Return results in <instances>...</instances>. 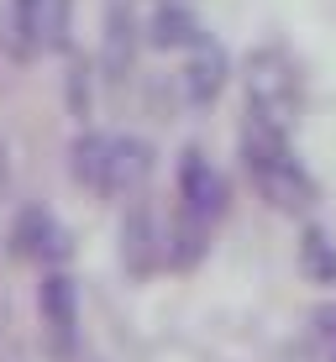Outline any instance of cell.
<instances>
[{
    "label": "cell",
    "mask_w": 336,
    "mask_h": 362,
    "mask_svg": "<svg viewBox=\"0 0 336 362\" xmlns=\"http://www.w3.org/2000/svg\"><path fill=\"white\" fill-rule=\"evenodd\" d=\"M242 168H247V179H253V189L263 194L273 210H284V216L315 205V179H310L305 163L294 158L289 132L247 121L242 127Z\"/></svg>",
    "instance_id": "1"
},
{
    "label": "cell",
    "mask_w": 336,
    "mask_h": 362,
    "mask_svg": "<svg viewBox=\"0 0 336 362\" xmlns=\"http://www.w3.org/2000/svg\"><path fill=\"white\" fill-rule=\"evenodd\" d=\"M69 168L90 194L121 199L137 194L153 173V147L137 136H110V132H79L69 147Z\"/></svg>",
    "instance_id": "2"
},
{
    "label": "cell",
    "mask_w": 336,
    "mask_h": 362,
    "mask_svg": "<svg viewBox=\"0 0 336 362\" xmlns=\"http://www.w3.org/2000/svg\"><path fill=\"white\" fill-rule=\"evenodd\" d=\"M300 116V69L284 47H257L247 58V121L289 132Z\"/></svg>",
    "instance_id": "3"
},
{
    "label": "cell",
    "mask_w": 336,
    "mask_h": 362,
    "mask_svg": "<svg viewBox=\"0 0 336 362\" xmlns=\"http://www.w3.org/2000/svg\"><path fill=\"white\" fill-rule=\"evenodd\" d=\"M226 173H221L216 163H210L205 153H184V163H179V216H190V221H200V226H216L221 216H226Z\"/></svg>",
    "instance_id": "4"
},
{
    "label": "cell",
    "mask_w": 336,
    "mask_h": 362,
    "mask_svg": "<svg viewBox=\"0 0 336 362\" xmlns=\"http://www.w3.org/2000/svg\"><path fill=\"white\" fill-rule=\"evenodd\" d=\"M11 247L37 268H64L69 252H74V236H69V226L53 216V210L27 205L16 221H11Z\"/></svg>",
    "instance_id": "5"
},
{
    "label": "cell",
    "mask_w": 336,
    "mask_h": 362,
    "mask_svg": "<svg viewBox=\"0 0 336 362\" xmlns=\"http://www.w3.org/2000/svg\"><path fill=\"white\" fill-rule=\"evenodd\" d=\"M69 6L74 0H11V37L21 53H53L69 42Z\"/></svg>",
    "instance_id": "6"
},
{
    "label": "cell",
    "mask_w": 336,
    "mask_h": 362,
    "mask_svg": "<svg viewBox=\"0 0 336 362\" xmlns=\"http://www.w3.org/2000/svg\"><path fill=\"white\" fill-rule=\"evenodd\" d=\"M37 310H42V326L58 346H74V331H79V289H74L69 273L42 268V289H37Z\"/></svg>",
    "instance_id": "7"
},
{
    "label": "cell",
    "mask_w": 336,
    "mask_h": 362,
    "mask_svg": "<svg viewBox=\"0 0 336 362\" xmlns=\"http://www.w3.org/2000/svg\"><path fill=\"white\" fill-rule=\"evenodd\" d=\"M221 90H226V53H221L216 42H195L190 47V58H184V69H179V95H184V105H210Z\"/></svg>",
    "instance_id": "8"
},
{
    "label": "cell",
    "mask_w": 336,
    "mask_h": 362,
    "mask_svg": "<svg viewBox=\"0 0 336 362\" xmlns=\"http://www.w3.org/2000/svg\"><path fill=\"white\" fill-rule=\"evenodd\" d=\"M132 58H137V16L121 0H110V11H105V69H110V79H121L132 69Z\"/></svg>",
    "instance_id": "9"
},
{
    "label": "cell",
    "mask_w": 336,
    "mask_h": 362,
    "mask_svg": "<svg viewBox=\"0 0 336 362\" xmlns=\"http://www.w3.org/2000/svg\"><path fill=\"white\" fill-rule=\"evenodd\" d=\"M153 42L158 47H195L200 42V21L184 6H158L153 11Z\"/></svg>",
    "instance_id": "10"
},
{
    "label": "cell",
    "mask_w": 336,
    "mask_h": 362,
    "mask_svg": "<svg viewBox=\"0 0 336 362\" xmlns=\"http://www.w3.org/2000/svg\"><path fill=\"white\" fill-rule=\"evenodd\" d=\"M300 263H305V273L315 284H336V242L320 226H310L305 231V242H300Z\"/></svg>",
    "instance_id": "11"
},
{
    "label": "cell",
    "mask_w": 336,
    "mask_h": 362,
    "mask_svg": "<svg viewBox=\"0 0 336 362\" xmlns=\"http://www.w3.org/2000/svg\"><path fill=\"white\" fill-rule=\"evenodd\" d=\"M320 346H326V362H336V310L320 315Z\"/></svg>",
    "instance_id": "12"
},
{
    "label": "cell",
    "mask_w": 336,
    "mask_h": 362,
    "mask_svg": "<svg viewBox=\"0 0 336 362\" xmlns=\"http://www.w3.org/2000/svg\"><path fill=\"white\" fill-rule=\"evenodd\" d=\"M6 173H11V163H6V142H0V189H6Z\"/></svg>",
    "instance_id": "13"
}]
</instances>
